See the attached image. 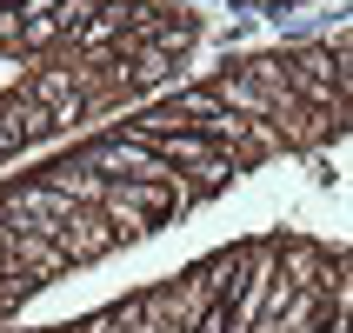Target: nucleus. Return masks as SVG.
<instances>
[{
  "label": "nucleus",
  "mask_w": 353,
  "mask_h": 333,
  "mask_svg": "<svg viewBox=\"0 0 353 333\" xmlns=\"http://www.w3.org/2000/svg\"><path fill=\"white\" fill-rule=\"evenodd\" d=\"M287 87H294V100L314 120L353 114L347 94H340V74H334V47H300V54H287Z\"/></svg>",
  "instance_id": "nucleus-1"
},
{
  "label": "nucleus",
  "mask_w": 353,
  "mask_h": 333,
  "mask_svg": "<svg viewBox=\"0 0 353 333\" xmlns=\"http://www.w3.org/2000/svg\"><path fill=\"white\" fill-rule=\"evenodd\" d=\"M0 127H7V134L27 147V140L54 134V114H47L40 100H27V87H20V94H7V100H0Z\"/></svg>",
  "instance_id": "nucleus-2"
},
{
  "label": "nucleus",
  "mask_w": 353,
  "mask_h": 333,
  "mask_svg": "<svg viewBox=\"0 0 353 333\" xmlns=\"http://www.w3.org/2000/svg\"><path fill=\"white\" fill-rule=\"evenodd\" d=\"M80 94V67H40L34 80H27V100H40L47 114H54L60 100H74Z\"/></svg>",
  "instance_id": "nucleus-3"
},
{
  "label": "nucleus",
  "mask_w": 353,
  "mask_h": 333,
  "mask_svg": "<svg viewBox=\"0 0 353 333\" xmlns=\"http://www.w3.org/2000/svg\"><path fill=\"white\" fill-rule=\"evenodd\" d=\"M7 7H14V0H0V14H7Z\"/></svg>",
  "instance_id": "nucleus-4"
}]
</instances>
